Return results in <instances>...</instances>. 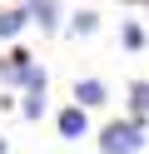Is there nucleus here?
<instances>
[{"label":"nucleus","mask_w":149,"mask_h":154,"mask_svg":"<svg viewBox=\"0 0 149 154\" xmlns=\"http://www.w3.org/2000/svg\"><path fill=\"white\" fill-rule=\"evenodd\" d=\"M134 5H149V0H134Z\"/></svg>","instance_id":"nucleus-11"},{"label":"nucleus","mask_w":149,"mask_h":154,"mask_svg":"<svg viewBox=\"0 0 149 154\" xmlns=\"http://www.w3.org/2000/svg\"><path fill=\"white\" fill-rule=\"evenodd\" d=\"M55 129H60V139H65V144H79V139L89 134V109H85L79 100L65 104V109L55 114Z\"/></svg>","instance_id":"nucleus-3"},{"label":"nucleus","mask_w":149,"mask_h":154,"mask_svg":"<svg viewBox=\"0 0 149 154\" xmlns=\"http://www.w3.org/2000/svg\"><path fill=\"white\" fill-rule=\"evenodd\" d=\"M25 10H30V20L40 30H55L60 25V0H25Z\"/></svg>","instance_id":"nucleus-5"},{"label":"nucleus","mask_w":149,"mask_h":154,"mask_svg":"<svg viewBox=\"0 0 149 154\" xmlns=\"http://www.w3.org/2000/svg\"><path fill=\"white\" fill-rule=\"evenodd\" d=\"M119 40H124V50H144V30H139V25H124Z\"/></svg>","instance_id":"nucleus-9"},{"label":"nucleus","mask_w":149,"mask_h":154,"mask_svg":"<svg viewBox=\"0 0 149 154\" xmlns=\"http://www.w3.org/2000/svg\"><path fill=\"white\" fill-rule=\"evenodd\" d=\"M149 144V134H144V119H114V124H104L99 129V154H139Z\"/></svg>","instance_id":"nucleus-1"},{"label":"nucleus","mask_w":149,"mask_h":154,"mask_svg":"<svg viewBox=\"0 0 149 154\" xmlns=\"http://www.w3.org/2000/svg\"><path fill=\"white\" fill-rule=\"evenodd\" d=\"M25 25H30V10H25V5H10V10H0V40H15Z\"/></svg>","instance_id":"nucleus-6"},{"label":"nucleus","mask_w":149,"mask_h":154,"mask_svg":"<svg viewBox=\"0 0 149 154\" xmlns=\"http://www.w3.org/2000/svg\"><path fill=\"white\" fill-rule=\"evenodd\" d=\"M30 70H35V55H30L25 45H10V50L0 55V85H10V90H15V85H25Z\"/></svg>","instance_id":"nucleus-2"},{"label":"nucleus","mask_w":149,"mask_h":154,"mask_svg":"<svg viewBox=\"0 0 149 154\" xmlns=\"http://www.w3.org/2000/svg\"><path fill=\"white\" fill-rule=\"evenodd\" d=\"M5 149H10V144H5V134H0V154H5Z\"/></svg>","instance_id":"nucleus-10"},{"label":"nucleus","mask_w":149,"mask_h":154,"mask_svg":"<svg viewBox=\"0 0 149 154\" xmlns=\"http://www.w3.org/2000/svg\"><path fill=\"white\" fill-rule=\"evenodd\" d=\"M75 100L85 104V109H99V104L109 100V90H104V80H95V75H85V80H75Z\"/></svg>","instance_id":"nucleus-4"},{"label":"nucleus","mask_w":149,"mask_h":154,"mask_svg":"<svg viewBox=\"0 0 149 154\" xmlns=\"http://www.w3.org/2000/svg\"><path fill=\"white\" fill-rule=\"evenodd\" d=\"M129 114L149 119V80H129Z\"/></svg>","instance_id":"nucleus-7"},{"label":"nucleus","mask_w":149,"mask_h":154,"mask_svg":"<svg viewBox=\"0 0 149 154\" xmlns=\"http://www.w3.org/2000/svg\"><path fill=\"white\" fill-rule=\"evenodd\" d=\"M99 30V15L95 10H75L70 15V35H95Z\"/></svg>","instance_id":"nucleus-8"}]
</instances>
